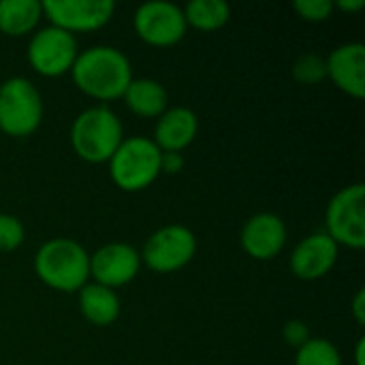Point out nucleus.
Returning <instances> with one entry per match:
<instances>
[{"mask_svg": "<svg viewBox=\"0 0 365 365\" xmlns=\"http://www.w3.org/2000/svg\"><path fill=\"white\" fill-rule=\"evenodd\" d=\"M71 77L86 96L105 105L124 96L133 81V66L122 49L113 45H92L79 49Z\"/></svg>", "mask_w": 365, "mask_h": 365, "instance_id": "obj_1", "label": "nucleus"}, {"mask_svg": "<svg viewBox=\"0 0 365 365\" xmlns=\"http://www.w3.org/2000/svg\"><path fill=\"white\" fill-rule=\"evenodd\" d=\"M36 278L60 293H77L90 282V252L71 237H51L34 255Z\"/></svg>", "mask_w": 365, "mask_h": 365, "instance_id": "obj_2", "label": "nucleus"}, {"mask_svg": "<svg viewBox=\"0 0 365 365\" xmlns=\"http://www.w3.org/2000/svg\"><path fill=\"white\" fill-rule=\"evenodd\" d=\"M68 139L81 160L101 165L109 163L124 141V126L113 109L107 105H92L73 120Z\"/></svg>", "mask_w": 365, "mask_h": 365, "instance_id": "obj_3", "label": "nucleus"}, {"mask_svg": "<svg viewBox=\"0 0 365 365\" xmlns=\"http://www.w3.org/2000/svg\"><path fill=\"white\" fill-rule=\"evenodd\" d=\"M163 152L150 137H124L115 154L109 158L111 182L124 192H141L160 178Z\"/></svg>", "mask_w": 365, "mask_h": 365, "instance_id": "obj_4", "label": "nucleus"}, {"mask_svg": "<svg viewBox=\"0 0 365 365\" xmlns=\"http://www.w3.org/2000/svg\"><path fill=\"white\" fill-rule=\"evenodd\" d=\"M43 122V96L26 77H9L0 83V130L6 137L24 139Z\"/></svg>", "mask_w": 365, "mask_h": 365, "instance_id": "obj_5", "label": "nucleus"}, {"mask_svg": "<svg viewBox=\"0 0 365 365\" xmlns=\"http://www.w3.org/2000/svg\"><path fill=\"white\" fill-rule=\"evenodd\" d=\"M325 233L353 250L365 246V186L361 182L340 188L325 210Z\"/></svg>", "mask_w": 365, "mask_h": 365, "instance_id": "obj_6", "label": "nucleus"}, {"mask_svg": "<svg viewBox=\"0 0 365 365\" xmlns=\"http://www.w3.org/2000/svg\"><path fill=\"white\" fill-rule=\"evenodd\" d=\"M141 263L156 274H173L186 267L197 255V235L186 225H165L143 244Z\"/></svg>", "mask_w": 365, "mask_h": 365, "instance_id": "obj_7", "label": "nucleus"}, {"mask_svg": "<svg viewBox=\"0 0 365 365\" xmlns=\"http://www.w3.org/2000/svg\"><path fill=\"white\" fill-rule=\"evenodd\" d=\"M26 56L34 73L43 77H62L71 73L79 56V45L71 32L47 24L30 34Z\"/></svg>", "mask_w": 365, "mask_h": 365, "instance_id": "obj_8", "label": "nucleus"}, {"mask_svg": "<svg viewBox=\"0 0 365 365\" xmlns=\"http://www.w3.org/2000/svg\"><path fill=\"white\" fill-rule=\"evenodd\" d=\"M137 36L152 47H173L186 36L184 9L169 0H150L137 6L133 15Z\"/></svg>", "mask_w": 365, "mask_h": 365, "instance_id": "obj_9", "label": "nucleus"}, {"mask_svg": "<svg viewBox=\"0 0 365 365\" xmlns=\"http://www.w3.org/2000/svg\"><path fill=\"white\" fill-rule=\"evenodd\" d=\"M43 17L73 36L77 32H94L107 26L115 13L113 0H45Z\"/></svg>", "mask_w": 365, "mask_h": 365, "instance_id": "obj_10", "label": "nucleus"}, {"mask_svg": "<svg viewBox=\"0 0 365 365\" xmlns=\"http://www.w3.org/2000/svg\"><path fill=\"white\" fill-rule=\"evenodd\" d=\"M141 255L126 242H109L90 255V278L107 289L130 284L141 272Z\"/></svg>", "mask_w": 365, "mask_h": 365, "instance_id": "obj_11", "label": "nucleus"}, {"mask_svg": "<svg viewBox=\"0 0 365 365\" xmlns=\"http://www.w3.org/2000/svg\"><path fill=\"white\" fill-rule=\"evenodd\" d=\"M287 240L289 229L284 220L274 212H259L250 216L240 231L242 250L255 261L276 259L287 246Z\"/></svg>", "mask_w": 365, "mask_h": 365, "instance_id": "obj_12", "label": "nucleus"}, {"mask_svg": "<svg viewBox=\"0 0 365 365\" xmlns=\"http://www.w3.org/2000/svg\"><path fill=\"white\" fill-rule=\"evenodd\" d=\"M338 257L340 246L325 231H319L299 240L289 257V267L295 278L312 282L325 278L336 267Z\"/></svg>", "mask_w": 365, "mask_h": 365, "instance_id": "obj_13", "label": "nucleus"}, {"mask_svg": "<svg viewBox=\"0 0 365 365\" xmlns=\"http://www.w3.org/2000/svg\"><path fill=\"white\" fill-rule=\"evenodd\" d=\"M327 77L338 90L353 98L365 96V45L359 41L338 45L327 58Z\"/></svg>", "mask_w": 365, "mask_h": 365, "instance_id": "obj_14", "label": "nucleus"}, {"mask_svg": "<svg viewBox=\"0 0 365 365\" xmlns=\"http://www.w3.org/2000/svg\"><path fill=\"white\" fill-rule=\"evenodd\" d=\"M199 133V118L190 107L178 105L169 107L154 124L152 141L160 152H178L182 154Z\"/></svg>", "mask_w": 365, "mask_h": 365, "instance_id": "obj_15", "label": "nucleus"}, {"mask_svg": "<svg viewBox=\"0 0 365 365\" xmlns=\"http://www.w3.org/2000/svg\"><path fill=\"white\" fill-rule=\"evenodd\" d=\"M77 304L81 317L94 327H109L120 319V297L113 289L96 282H88L77 291Z\"/></svg>", "mask_w": 365, "mask_h": 365, "instance_id": "obj_16", "label": "nucleus"}, {"mask_svg": "<svg viewBox=\"0 0 365 365\" xmlns=\"http://www.w3.org/2000/svg\"><path fill=\"white\" fill-rule=\"evenodd\" d=\"M122 98L135 115L145 120H156L169 109L167 88L152 77H133Z\"/></svg>", "mask_w": 365, "mask_h": 365, "instance_id": "obj_17", "label": "nucleus"}, {"mask_svg": "<svg viewBox=\"0 0 365 365\" xmlns=\"http://www.w3.org/2000/svg\"><path fill=\"white\" fill-rule=\"evenodd\" d=\"M43 19V4L38 0H0V32L19 38L32 34Z\"/></svg>", "mask_w": 365, "mask_h": 365, "instance_id": "obj_18", "label": "nucleus"}, {"mask_svg": "<svg viewBox=\"0 0 365 365\" xmlns=\"http://www.w3.org/2000/svg\"><path fill=\"white\" fill-rule=\"evenodd\" d=\"M182 9L186 17V26L201 32L220 30L231 19V6L225 0H192Z\"/></svg>", "mask_w": 365, "mask_h": 365, "instance_id": "obj_19", "label": "nucleus"}, {"mask_svg": "<svg viewBox=\"0 0 365 365\" xmlns=\"http://www.w3.org/2000/svg\"><path fill=\"white\" fill-rule=\"evenodd\" d=\"M295 353V365H342L338 346L327 338H310Z\"/></svg>", "mask_w": 365, "mask_h": 365, "instance_id": "obj_20", "label": "nucleus"}, {"mask_svg": "<svg viewBox=\"0 0 365 365\" xmlns=\"http://www.w3.org/2000/svg\"><path fill=\"white\" fill-rule=\"evenodd\" d=\"M291 73H293L295 81H299V83H304V86H319L321 81L327 79L325 58H323L321 53H314V51L302 53V56L293 62Z\"/></svg>", "mask_w": 365, "mask_h": 365, "instance_id": "obj_21", "label": "nucleus"}, {"mask_svg": "<svg viewBox=\"0 0 365 365\" xmlns=\"http://www.w3.org/2000/svg\"><path fill=\"white\" fill-rule=\"evenodd\" d=\"M24 222L13 214H0V252H13L24 244Z\"/></svg>", "mask_w": 365, "mask_h": 365, "instance_id": "obj_22", "label": "nucleus"}, {"mask_svg": "<svg viewBox=\"0 0 365 365\" xmlns=\"http://www.w3.org/2000/svg\"><path fill=\"white\" fill-rule=\"evenodd\" d=\"M293 9L302 19L321 24V21H327L331 17L336 6L331 0H295Z\"/></svg>", "mask_w": 365, "mask_h": 365, "instance_id": "obj_23", "label": "nucleus"}, {"mask_svg": "<svg viewBox=\"0 0 365 365\" xmlns=\"http://www.w3.org/2000/svg\"><path fill=\"white\" fill-rule=\"evenodd\" d=\"M312 336H310V327L304 323V321H299V319H291V321H287L284 323V327H282V340L291 346V349H302L308 340H310Z\"/></svg>", "mask_w": 365, "mask_h": 365, "instance_id": "obj_24", "label": "nucleus"}, {"mask_svg": "<svg viewBox=\"0 0 365 365\" xmlns=\"http://www.w3.org/2000/svg\"><path fill=\"white\" fill-rule=\"evenodd\" d=\"M184 165H186V160L178 152H163V156H160V173L175 175V173L184 171Z\"/></svg>", "mask_w": 365, "mask_h": 365, "instance_id": "obj_25", "label": "nucleus"}, {"mask_svg": "<svg viewBox=\"0 0 365 365\" xmlns=\"http://www.w3.org/2000/svg\"><path fill=\"white\" fill-rule=\"evenodd\" d=\"M353 319L357 321V325H359V327H364L365 325V291L364 289H359V291H357V295H355V299H353Z\"/></svg>", "mask_w": 365, "mask_h": 365, "instance_id": "obj_26", "label": "nucleus"}, {"mask_svg": "<svg viewBox=\"0 0 365 365\" xmlns=\"http://www.w3.org/2000/svg\"><path fill=\"white\" fill-rule=\"evenodd\" d=\"M334 6H338L340 11H346V13H355V11L364 9L365 0H338V2H334Z\"/></svg>", "mask_w": 365, "mask_h": 365, "instance_id": "obj_27", "label": "nucleus"}, {"mask_svg": "<svg viewBox=\"0 0 365 365\" xmlns=\"http://www.w3.org/2000/svg\"><path fill=\"white\" fill-rule=\"evenodd\" d=\"M364 353H365V340L364 338H359V340H357V349H355V365H365Z\"/></svg>", "mask_w": 365, "mask_h": 365, "instance_id": "obj_28", "label": "nucleus"}]
</instances>
